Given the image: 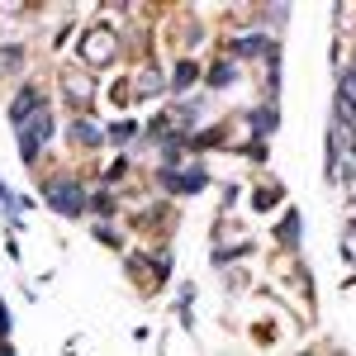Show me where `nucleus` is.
I'll return each instance as SVG.
<instances>
[{
	"instance_id": "20e7f679",
	"label": "nucleus",
	"mask_w": 356,
	"mask_h": 356,
	"mask_svg": "<svg viewBox=\"0 0 356 356\" xmlns=\"http://www.w3.org/2000/svg\"><path fill=\"white\" fill-rule=\"evenodd\" d=\"M166 186H171V191H200V186H204V171H200V166H186V171H176V166H166Z\"/></svg>"
},
{
	"instance_id": "39448f33",
	"label": "nucleus",
	"mask_w": 356,
	"mask_h": 356,
	"mask_svg": "<svg viewBox=\"0 0 356 356\" xmlns=\"http://www.w3.org/2000/svg\"><path fill=\"white\" fill-rule=\"evenodd\" d=\"M67 95H72V100H76V105H86V100H90V90H95V86H90V76H81V72H67Z\"/></svg>"
},
{
	"instance_id": "423d86ee",
	"label": "nucleus",
	"mask_w": 356,
	"mask_h": 356,
	"mask_svg": "<svg viewBox=\"0 0 356 356\" xmlns=\"http://www.w3.org/2000/svg\"><path fill=\"white\" fill-rule=\"evenodd\" d=\"M72 138H76V143H86V147H95V143H100V129H95L90 119H76V129H72Z\"/></svg>"
},
{
	"instance_id": "f03ea898",
	"label": "nucleus",
	"mask_w": 356,
	"mask_h": 356,
	"mask_svg": "<svg viewBox=\"0 0 356 356\" xmlns=\"http://www.w3.org/2000/svg\"><path fill=\"white\" fill-rule=\"evenodd\" d=\"M48 204L53 209H62L67 219H76L86 209V195H81V186L76 181H48Z\"/></svg>"
},
{
	"instance_id": "6e6552de",
	"label": "nucleus",
	"mask_w": 356,
	"mask_h": 356,
	"mask_svg": "<svg viewBox=\"0 0 356 356\" xmlns=\"http://www.w3.org/2000/svg\"><path fill=\"white\" fill-rule=\"evenodd\" d=\"M191 81H195V67H191V62H186V67L176 72V86H191Z\"/></svg>"
},
{
	"instance_id": "7ed1b4c3",
	"label": "nucleus",
	"mask_w": 356,
	"mask_h": 356,
	"mask_svg": "<svg viewBox=\"0 0 356 356\" xmlns=\"http://www.w3.org/2000/svg\"><path fill=\"white\" fill-rule=\"evenodd\" d=\"M81 53H86L90 67L110 62V57H114V33H110V29H90V33H86V43H81Z\"/></svg>"
},
{
	"instance_id": "f257e3e1",
	"label": "nucleus",
	"mask_w": 356,
	"mask_h": 356,
	"mask_svg": "<svg viewBox=\"0 0 356 356\" xmlns=\"http://www.w3.org/2000/svg\"><path fill=\"white\" fill-rule=\"evenodd\" d=\"M48 134H53V114L43 110V105L29 114V119H19V143H24V157H29V162L38 157V147L48 143Z\"/></svg>"
},
{
	"instance_id": "0eeeda50",
	"label": "nucleus",
	"mask_w": 356,
	"mask_h": 356,
	"mask_svg": "<svg viewBox=\"0 0 356 356\" xmlns=\"http://www.w3.org/2000/svg\"><path fill=\"white\" fill-rule=\"evenodd\" d=\"M214 81H219V86H223V81H233V62H219V72H214Z\"/></svg>"
}]
</instances>
